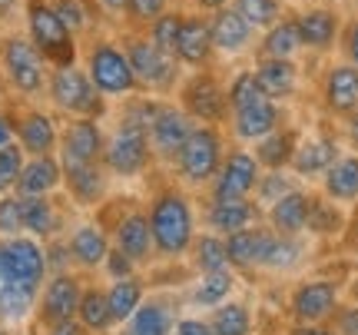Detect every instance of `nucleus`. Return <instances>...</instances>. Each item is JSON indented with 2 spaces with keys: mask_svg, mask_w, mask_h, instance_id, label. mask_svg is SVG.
Wrapping results in <instances>:
<instances>
[{
  "mask_svg": "<svg viewBox=\"0 0 358 335\" xmlns=\"http://www.w3.org/2000/svg\"><path fill=\"white\" fill-rule=\"evenodd\" d=\"M179 24H182V10H173V7H169V10H166V13H159V17H156V20H153L150 27H146L143 34H146V37L153 40L156 47H159V50L173 53V50H176V34H179Z\"/></svg>",
  "mask_w": 358,
  "mask_h": 335,
  "instance_id": "43",
  "label": "nucleus"
},
{
  "mask_svg": "<svg viewBox=\"0 0 358 335\" xmlns=\"http://www.w3.org/2000/svg\"><path fill=\"white\" fill-rule=\"evenodd\" d=\"M256 50L259 57H272V60H295V53L302 50V37H299L295 17H279L272 27H266Z\"/></svg>",
  "mask_w": 358,
  "mask_h": 335,
  "instance_id": "33",
  "label": "nucleus"
},
{
  "mask_svg": "<svg viewBox=\"0 0 358 335\" xmlns=\"http://www.w3.org/2000/svg\"><path fill=\"white\" fill-rule=\"evenodd\" d=\"M110 232L100 222H80L77 229L66 236L70 262H77L80 269H100L106 252H110Z\"/></svg>",
  "mask_w": 358,
  "mask_h": 335,
  "instance_id": "24",
  "label": "nucleus"
},
{
  "mask_svg": "<svg viewBox=\"0 0 358 335\" xmlns=\"http://www.w3.org/2000/svg\"><path fill=\"white\" fill-rule=\"evenodd\" d=\"M173 0H127V10H123V20L129 24V30H146L159 13L169 10Z\"/></svg>",
  "mask_w": 358,
  "mask_h": 335,
  "instance_id": "47",
  "label": "nucleus"
},
{
  "mask_svg": "<svg viewBox=\"0 0 358 335\" xmlns=\"http://www.w3.org/2000/svg\"><path fill=\"white\" fill-rule=\"evenodd\" d=\"M13 127H17V143L27 156H47L57 153L60 143V123L50 110L43 106H20L13 113Z\"/></svg>",
  "mask_w": 358,
  "mask_h": 335,
  "instance_id": "15",
  "label": "nucleus"
},
{
  "mask_svg": "<svg viewBox=\"0 0 358 335\" xmlns=\"http://www.w3.org/2000/svg\"><path fill=\"white\" fill-rule=\"evenodd\" d=\"M77 319L87 325L90 332H110V325H113V315H110L106 289H96V285L83 289V296H80V309H77Z\"/></svg>",
  "mask_w": 358,
  "mask_h": 335,
  "instance_id": "38",
  "label": "nucleus"
},
{
  "mask_svg": "<svg viewBox=\"0 0 358 335\" xmlns=\"http://www.w3.org/2000/svg\"><path fill=\"white\" fill-rule=\"evenodd\" d=\"M289 190H295V180L285 173V169H262V180H259V186H256V203L262 209L266 206H272L279 196H285Z\"/></svg>",
  "mask_w": 358,
  "mask_h": 335,
  "instance_id": "44",
  "label": "nucleus"
},
{
  "mask_svg": "<svg viewBox=\"0 0 358 335\" xmlns=\"http://www.w3.org/2000/svg\"><path fill=\"white\" fill-rule=\"evenodd\" d=\"M60 186H64V166H60L57 153L27 156L13 193L17 196H53Z\"/></svg>",
  "mask_w": 358,
  "mask_h": 335,
  "instance_id": "23",
  "label": "nucleus"
},
{
  "mask_svg": "<svg viewBox=\"0 0 358 335\" xmlns=\"http://www.w3.org/2000/svg\"><path fill=\"white\" fill-rule=\"evenodd\" d=\"M47 335H93L80 319H66V322L47 325Z\"/></svg>",
  "mask_w": 358,
  "mask_h": 335,
  "instance_id": "53",
  "label": "nucleus"
},
{
  "mask_svg": "<svg viewBox=\"0 0 358 335\" xmlns=\"http://www.w3.org/2000/svg\"><path fill=\"white\" fill-rule=\"evenodd\" d=\"M338 335H358V309H348L338 315Z\"/></svg>",
  "mask_w": 358,
  "mask_h": 335,
  "instance_id": "57",
  "label": "nucleus"
},
{
  "mask_svg": "<svg viewBox=\"0 0 358 335\" xmlns=\"http://www.w3.org/2000/svg\"><path fill=\"white\" fill-rule=\"evenodd\" d=\"M232 7L243 13L252 30H266L282 17V0H232Z\"/></svg>",
  "mask_w": 358,
  "mask_h": 335,
  "instance_id": "42",
  "label": "nucleus"
},
{
  "mask_svg": "<svg viewBox=\"0 0 358 335\" xmlns=\"http://www.w3.org/2000/svg\"><path fill=\"white\" fill-rule=\"evenodd\" d=\"M156 97H127L120 113H116L113 129L106 133L103 143V166L113 180H140L153 169V150L146 136V120L153 113Z\"/></svg>",
  "mask_w": 358,
  "mask_h": 335,
  "instance_id": "2",
  "label": "nucleus"
},
{
  "mask_svg": "<svg viewBox=\"0 0 358 335\" xmlns=\"http://www.w3.org/2000/svg\"><path fill=\"white\" fill-rule=\"evenodd\" d=\"M103 269L110 272V279H127V276H133L136 262H133L129 256H123L116 245H110V252H106V259H103Z\"/></svg>",
  "mask_w": 358,
  "mask_h": 335,
  "instance_id": "51",
  "label": "nucleus"
},
{
  "mask_svg": "<svg viewBox=\"0 0 358 335\" xmlns=\"http://www.w3.org/2000/svg\"><path fill=\"white\" fill-rule=\"evenodd\" d=\"M17 143V127H13V113L10 110H0V146Z\"/></svg>",
  "mask_w": 358,
  "mask_h": 335,
  "instance_id": "55",
  "label": "nucleus"
},
{
  "mask_svg": "<svg viewBox=\"0 0 358 335\" xmlns=\"http://www.w3.org/2000/svg\"><path fill=\"white\" fill-rule=\"evenodd\" d=\"M259 180H262V166L252 150L232 146L226 150L216 176L209 183V199H252Z\"/></svg>",
  "mask_w": 358,
  "mask_h": 335,
  "instance_id": "12",
  "label": "nucleus"
},
{
  "mask_svg": "<svg viewBox=\"0 0 358 335\" xmlns=\"http://www.w3.org/2000/svg\"><path fill=\"white\" fill-rule=\"evenodd\" d=\"M173 57L182 64V70H203V66L213 64L216 47H213V34H209V17L206 13L182 10V24H179Z\"/></svg>",
  "mask_w": 358,
  "mask_h": 335,
  "instance_id": "17",
  "label": "nucleus"
},
{
  "mask_svg": "<svg viewBox=\"0 0 358 335\" xmlns=\"http://www.w3.org/2000/svg\"><path fill=\"white\" fill-rule=\"evenodd\" d=\"M17 17H24V0H0V24L10 27Z\"/></svg>",
  "mask_w": 358,
  "mask_h": 335,
  "instance_id": "54",
  "label": "nucleus"
},
{
  "mask_svg": "<svg viewBox=\"0 0 358 335\" xmlns=\"http://www.w3.org/2000/svg\"><path fill=\"white\" fill-rule=\"evenodd\" d=\"M209 34H213L216 53H222V57H243V53L252 50L259 30H252L249 20L229 3V7H222V10H216L209 17Z\"/></svg>",
  "mask_w": 358,
  "mask_h": 335,
  "instance_id": "18",
  "label": "nucleus"
},
{
  "mask_svg": "<svg viewBox=\"0 0 358 335\" xmlns=\"http://www.w3.org/2000/svg\"><path fill=\"white\" fill-rule=\"evenodd\" d=\"M113 245L129 256L136 266L153 256V232H150V216L143 209H127L113 222Z\"/></svg>",
  "mask_w": 358,
  "mask_h": 335,
  "instance_id": "21",
  "label": "nucleus"
},
{
  "mask_svg": "<svg viewBox=\"0 0 358 335\" xmlns=\"http://www.w3.org/2000/svg\"><path fill=\"white\" fill-rule=\"evenodd\" d=\"M206 222H209L213 232L229 236V232H239V229H245V226H256L259 206L252 199H209Z\"/></svg>",
  "mask_w": 358,
  "mask_h": 335,
  "instance_id": "28",
  "label": "nucleus"
},
{
  "mask_svg": "<svg viewBox=\"0 0 358 335\" xmlns=\"http://www.w3.org/2000/svg\"><path fill=\"white\" fill-rule=\"evenodd\" d=\"M338 156H342V150H338L335 136H325V133H315V136H306V140L299 136V146H295L289 169L295 176H322Z\"/></svg>",
  "mask_w": 358,
  "mask_h": 335,
  "instance_id": "25",
  "label": "nucleus"
},
{
  "mask_svg": "<svg viewBox=\"0 0 358 335\" xmlns=\"http://www.w3.org/2000/svg\"><path fill=\"white\" fill-rule=\"evenodd\" d=\"M24 199V232L27 236H34L40 243H47L53 239L57 232H60V209L53 203L50 196H20Z\"/></svg>",
  "mask_w": 358,
  "mask_h": 335,
  "instance_id": "32",
  "label": "nucleus"
},
{
  "mask_svg": "<svg viewBox=\"0 0 358 335\" xmlns=\"http://www.w3.org/2000/svg\"><path fill=\"white\" fill-rule=\"evenodd\" d=\"M322 104L332 116H348L358 110V66L335 64L325 70L322 80Z\"/></svg>",
  "mask_w": 358,
  "mask_h": 335,
  "instance_id": "20",
  "label": "nucleus"
},
{
  "mask_svg": "<svg viewBox=\"0 0 358 335\" xmlns=\"http://www.w3.org/2000/svg\"><path fill=\"white\" fill-rule=\"evenodd\" d=\"M123 47H127L129 66L136 73L140 93H146V97H169V93H176L179 80H182V64L173 53L159 50L143 30H129L123 37Z\"/></svg>",
  "mask_w": 358,
  "mask_h": 335,
  "instance_id": "7",
  "label": "nucleus"
},
{
  "mask_svg": "<svg viewBox=\"0 0 358 335\" xmlns=\"http://www.w3.org/2000/svg\"><path fill=\"white\" fill-rule=\"evenodd\" d=\"M299 256H302V245L295 243V236H279V232H275V239H272V245H268V252H266L262 269H289V266L299 262Z\"/></svg>",
  "mask_w": 358,
  "mask_h": 335,
  "instance_id": "48",
  "label": "nucleus"
},
{
  "mask_svg": "<svg viewBox=\"0 0 358 335\" xmlns=\"http://www.w3.org/2000/svg\"><path fill=\"white\" fill-rule=\"evenodd\" d=\"M348 140H352V146H358V110L348 113Z\"/></svg>",
  "mask_w": 358,
  "mask_h": 335,
  "instance_id": "61",
  "label": "nucleus"
},
{
  "mask_svg": "<svg viewBox=\"0 0 358 335\" xmlns=\"http://www.w3.org/2000/svg\"><path fill=\"white\" fill-rule=\"evenodd\" d=\"M295 146H299V133L292 127H279L272 129L268 136H262L259 143H252V156L259 159L262 169H289Z\"/></svg>",
  "mask_w": 358,
  "mask_h": 335,
  "instance_id": "31",
  "label": "nucleus"
},
{
  "mask_svg": "<svg viewBox=\"0 0 358 335\" xmlns=\"http://www.w3.org/2000/svg\"><path fill=\"white\" fill-rule=\"evenodd\" d=\"M47 77H50V64L30 43L27 34L10 30L0 37V80L7 90L24 100H37L47 93Z\"/></svg>",
  "mask_w": 358,
  "mask_h": 335,
  "instance_id": "4",
  "label": "nucleus"
},
{
  "mask_svg": "<svg viewBox=\"0 0 358 335\" xmlns=\"http://www.w3.org/2000/svg\"><path fill=\"white\" fill-rule=\"evenodd\" d=\"M24 159H27V153L20 150V143H7V146H0V196L17 190V180H20Z\"/></svg>",
  "mask_w": 358,
  "mask_h": 335,
  "instance_id": "46",
  "label": "nucleus"
},
{
  "mask_svg": "<svg viewBox=\"0 0 358 335\" xmlns=\"http://www.w3.org/2000/svg\"><path fill=\"white\" fill-rule=\"evenodd\" d=\"M0 335H3V329H0Z\"/></svg>",
  "mask_w": 358,
  "mask_h": 335,
  "instance_id": "62",
  "label": "nucleus"
},
{
  "mask_svg": "<svg viewBox=\"0 0 358 335\" xmlns=\"http://www.w3.org/2000/svg\"><path fill=\"white\" fill-rule=\"evenodd\" d=\"M226 97H229V113L236 106H245L259 100V97H266L262 87H259V80L252 70H239V73H232V80L226 83Z\"/></svg>",
  "mask_w": 358,
  "mask_h": 335,
  "instance_id": "45",
  "label": "nucleus"
},
{
  "mask_svg": "<svg viewBox=\"0 0 358 335\" xmlns=\"http://www.w3.org/2000/svg\"><path fill=\"white\" fill-rule=\"evenodd\" d=\"M259 87L268 100H285L292 97L299 87V66L295 60H272V57H259V64L252 66Z\"/></svg>",
  "mask_w": 358,
  "mask_h": 335,
  "instance_id": "30",
  "label": "nucleus"
},
{
  "mask_svg": "<svg viewBox=\"0 0 358 335\" xmlns=\"http://www.w3.org/2000/svg\"><path fill=\"white\" fill-rule=\"evenodd\" d=\"M342 50H345L348 64L358 66V20H352V24L345 27V37H342Z\"/></svg>",
  "mask_w": 358,
  "mask_h": 335,
  "instance_id": "52",
  "label": "nucleus"
},
{
  "mask_svg": "<svg viewBox=\"0 0 358 335\" xmlns=\"http://www.w3.org/2000/svg\"><path fill=\"white\" fill-rule=\"evenodd\" d=\"M322 190L332 203H355L358 199V156H338L322 173Z\"/></svg>",
  "mask_w": 358,
  "mask_h": 335,
  "instance_id": "34",
  "label": "nucleus"
},
{
  "mask_svg": "<svg viewBox=\"0 0 358 335\" xmlns=\"http://www.w3.org/2000/svg\"><path fill=\"white\" fill-rule=\"evenodd\" d=\"M96 7H100V13H106V17H123V10H127V0H93Z\"/></svg>",
  "mask_w": 358,
  "mask_h": 335,
  "instance_id": "59",
  "label": "nucleus"
},
{
  "mask_svg": "<svg viewBox=\"0 0 358 335\" xmlns=\"http://www.w3.org/2000/svg\"><path fill=\"white\" fill-rule=\"evenodd\" d=\"M83 70L87 77L93 80V87L106 97V100H123V97H133L140 93L136 87V73L129 66L127 47L123 40L113 37H87V47H83Z\"/></svg>",
  "mask_w": 358,
  "mask_h": 335,
  "instance_id": "5",
  "label": "nucleus"
},
{
  "mask_svg": "<svg viewBox=\"0 0 358 335\" xmlns=\"http://www.w3.org/2000/svg\"><path fill=\"white\" fill-rule=\"evenodd\" d=\"M110 173L103 163H87V166H66L64 169V190L77 206H100L110 193Z\"/></svg>",
  "mask_w": 358,
  "mask_h": 335,
  "instance_id": "22",
  "label": "nucleus"
},
{
  "mask_svg": "<svg viewBox=\"0 0 358 335\" xmlns=\"http://www.w3.org/2000/svg\"><path fill=\"white\" fill-rule=\"evenodd\" d=\"M47 276V249L40 239L27 232L0 239V322H24L37 306Z\"/></svg>",
  "mask_w": 358,
  "mask_h": 335,
  "instance_id": "1",
  "label": "nucleus"
},
{
  "mask_svg": "<svg viewBox=\"0 0 358 335\" xmlns=\"http://www.w3.org/2000/svg\"><path fill=\"white\" fill-rule=\"evenodd\" d=\"M106 302H110V315H113V325H123L140 309L143 302V283L136 276H127V279H113V285L106 289Z\"/></svg>",
  "mask_w": 358,
  "mask_h": 335,
  "instance_id": "37",
  "label": "nucleus"
},
{
  "mask_svg": "<svg viewBox=\"0 0 358 335\" xmlns=\"http://www.w3.org/2000/svg\"><path fill=\"white\" fill-rule=\"evenodd\" d=\"M226 156V136L219 127H206V123H196L189 133V140L182 143L179 156L173 159V176H176L182 186H196V190H209V183L216 176L219 163Z\"/></svg>",
  "mask_w": 358,
  "mask_h": 335,
  "instance_id": "9",
  "label": "nucleus"
},
{
  "mask_svg": "<svg viewBox=\"0 0 358 335\" xmlns=\"http://www.w3.org/2000/svg\"><path fill=\"white\" fill-rule=\"evenodd\" d=\"M272 239H275V232L266 229V226H245V229H239V232H229V236H226L229 266H239V269L262 266Z\"/></svg>",
  "mask_w": 358,
  "mask_h": 335,
  "instance_id": "26",
  "label": "nucleus"
},
{
  "mask_svg": "<svg viewBox=\"0 0 358 335\" xmlns=\"http://www.w3.org/2000/svg\"><path fill=\"white\" fill-rule=\"evenodd\" d=\"M176 335H213V329H209V322H203V319H182V322L176 325Z\"/></svg>",
  "mask_w": 358,
  "mask_h": 335,
  "instance_id": "56",
  "label": "nucleus"
},
{
  "mask_svg": "<svg viewBox=\"0 0 358 335\" xmlns=\"http://www.w3.org/2000/svg\"><path fill=\"white\" fill-rule=\"evenodd\" d=\"M229 133L236 143H245V146H252L259 143L262 136H268L272 129L282 127V106L279 100H268V97H259L252 104L245 106H236L229 113Z\"/></svg>",
  "mask_w": 358,
  "mask_h": 335,
  "instance_id": "16",
  "label": "nucleus"
},
{
  "mask_svg": "<svg viewBox=\"0 0 358 335\" xmlns=\"http://www.w3.org/2000/svg\"><path fill=\"white\" fill-rule=\"evenodd\" d=\"M335 306H338V289L335 283H325V279H315V283H302L292 292V302H289V312L299 325H319L325 322L329 315H335Z\"/></svg>",
  "mask_w": 358,
  "mask_h": 335,
  "instance_id": "19",
  "label": "nucleus"
},
{
  "mask_svg": "<svg viewBox=\"0 0 358 335\" xmlns=\"http://www.w3.org/2000/svg\"><path fill=\"white\" fill-rule=\"evenodd\" d=\"M24 34L50 66L80 64V40L57 17L50 0H24Z\"/></svg>",
  "mask_w": 358,
  "mask_h": 335,
  "instance_id": "8",
  "label": "nucleus"
},
{
  "mask_svg": "<svg viewBox=\"0 0 358 335\" xmlns=\"http://www.w3.org/2000/svg\"><path fill=\"white\" fill-rule=\"evenodd\" d=\"M192 116L182 110L179 104L166 100V97H156L153 113L146 120V136H150V150H153V159L163 163V166H173V159L179 156L182 143L189 140L192 133Z\"/></svg>",
  "mask_w": 358,
  "mask_h": 335,
  "instance_id": "11",
  "label": "nucleus"
},
{
  "mask_svg": "<svg viewBox=\"0 0 358 335\" xmlns=\"http://www.w3.org/2000/svg\"><path fill=\"white\" fill-rule=\"evenodd\" d=\"M57 113H64L66 120H103L110 113V100L103 97L93 80L87 77V70L80 64L70 66H50V77H47V93H43Z\"/></svg>",
  "mask_w": 358,
  "mask_h": 335,
  "instance_id": "6",
  "label": "nucleus"
},
{
  "mask_svg": "<svg viewBox=\"0 0 358 335\" xmlns=\"http://www.w3.org/2000/svg\"><path fill=\"white\" fill-rule=\"evenodd\" d=\"M150 232H153V252L163 259H179L192 249L196 239V213L189 196L179 186H166L150 199Z\"/></svg>",
  "mask_w": 358,
  "mask_h": 335,
  "instance_id": "3",
  "label": "nucleus"
},
{
  "mask_svg": "<svg viewBox=\"0 0 358 335\" xmlns=\"http://www.w3.org/2000/svg\"><path fill=\"white\" fill-rule=\"evenodd\" d=\"M57 17L66 24V30L73 34L77 40L83 37H93V30H96V3L93 0H50Z\"/></svg>",
  "mask_w": 358,
  "mask_h": 335,
  "instance_id": "36",
  "label": "nucleus"
},
{
  "mask_svg": "<svg viewBox=\"0 0 358 335\" xmlns=\"http://www.w3.org/2000/svg\"><path fill=\"white\" fill-rule=\"evenodd\" d=\"M176 104L192 116V123H206V127H226L229 123V97H226V83L209 70H192L179 80L176 87Z\"/></svg>",
  "mask_w": 358,
  "mask_h": 335,
  "instance_id": "10",
  "label": "nucleus"
},
{
  "mask_svg": "<svg viewBox=\"0 0 358 335\" xmlns=\"http://www.w3.org/2000/svg\"><path fill=\"white\" fill-rule=\"evenodd\" d=\"M24 236V199L17 193L0 196V239Z\"/></svg>",
  "mask_w": 358,
  "mask_h": 335,
  "instance_id": "49",
  "label": "nucleus"
},
{
  "mask_svg": "<svg viewBox=\"0 0 358 335\" xmlns=\"http://www.w3.org/2000/svg\"><path fill=\"white\" fill-rule=\"evenodd\" d=\"M299 24V37H302V50H332L338 40V13L325 10V7H312V10L295 17Z\"/></svg>",
  "mask_w": 358,
  "mask_h": 335,
  "instance_id": "29",
  "label": "nucleus"
},
{
  "mask_svg": "<svg viewBox=\"0 0 358 335\" xmlns=\"http://www.w3.org/2000/svg\"><path fill=\"white\" fill-rule=\"evenodd\" d=\"M192 262H196V269H199V272L229 269L226 236H219V232H209V236H199V239H192Z\"/></svg>",
  "mask_w": 358,
  "mask_h": 335,
  "instance_id": "39",
  "label": "nucleus"
},
{
  "mask_svg": "<svg viewBox=\"0 0 358 335\" xmlns=\"http://www.w3.org/2000/svg\"><path fill=\"white\" fill-rule=\"evenodd\" d=\"M127 332L123 335H169L173 332V315H169V309L163 306V302H156V299H143L140 309L129 315L127 322Z\"/></svg>",
  "mask_w": 358,
  "mask_h": 335,
  "instance_id": "35",
  "label": "nucleus"
},
{
  "mask_svg": "<svg viewBox=\"0 0 358 335\" xmlns=\"http://www.w3.org/2000/svg\"><path fill=\"white\" fill-rule=\"evenodd\" d=\"M80 296H83V283L73 272H53L43 283L37 299V315L43 325H57L66 319H77Z\"/></svg>",
  "mask_w": 358,
  "mask_h": 335,
  "instance_id": "14",
  "label": "nucleus"
},
{
  "mask_svg": "<svg viewBox=\"0 0 358 335\" xmlns=\"http://www.w3.org/2000/svg\"><path fill=\"white\" fill-rule=\"evenodd\" d=\"M213 335H249L252 332V315L239 302H219L213 319H209Z\"/></svg>",
  "mask_w": 358,
  "mask_h": 335,
  "instance_id": "40",
  "label": "nucleus"
},
{
  "mask_svg": "<svg viewBox=\"0 0 358 335\" xmlns=\"http://www.w3.org/2000/svg\"><path fill=\"white\" fill-rule=\"evenodd\" d=\"M192 10L196 13H206V17H213L216 10H222V7H229L232 0H189Z\"/></svg>",
  "mask_w": 358,
  "mask_h": 335,
  "instance_id": "58",
  "label": "nucleus"
},
{
  "mask_svg": "<svg viewBox=\"0 0 358 335\" xmlns=\"http://www.w3.org/2000/svg\"><path fill=\"white\" fill-rule=\"evenodd\" d=\"M338 222H342L338 209L329 206V203H322V199H312L306 229H312V232H335V229H338Z\"/></svg>",
  "mask_w": 358,
  "mask_h": 335,
  "instance_id": "50",
  "label": "nucleus"
},
{
  "mask_svg": "<svg viewBox=\"0 0 358 335\" xmlns=\"http://www.w3.org/2000/svg\"><path fill=\"white\" fill-rule=\"evenodd\" d=\"M103 143H106V129L103 120H66L60 127V143H57V159L60 166H87V163H103Z\"/></svg>",
  "mask_w": 358,
  "mask_h": 335,
  "instance_id": "13",
  "label": "nucleus"
},
{
  "mask_svg": "<svg viewBox=\"0 0 358 335\" xmlns=\"http://www.w3.org/2000/svg\"><path fill=\"white\" fill-rule=\"evenodd\" d=\"M232 285H236V279H232L229 269L203 272V283L196 285V292H192V302H196V306H213V309H216L219 302H226V299H229Z\"/></svg>",
  "mask_w": 358,
  "mask_h": 335,
  "instance_id": "41",
  "label": "nucleus"
},
{
  "mask_svg": "<svg viewBox=\"0 0 358 335\" xmlns=\"http://www.w3.org/2000/svg\"><path fill=\"white\" fill-rule=\"evenodd\" d=\"M308 206H312V196L302 193L299 186L289 190V193L279 196L272 206H266L268 229L279 232V236H299L308 222Z\"/></svg>",
  "mask_w": 358,
  "mask_h": 335,
  "instance_id": "27",
  "label": "nucleus"
},
{
  "mask_svg": "<svg viewBox=\"0 0 358 335\" xmlns=\"http://www.w3.org/2000/svg\"><path fill=\"white\" fill-rule=\"evenodd\" d=\"M289 335H338V332H332V329H319V325H299V329H292Z\"/></svg>",
  "mask_w": 358,
  "mask_h": 335,
  "instance_id": "60",
  "label": "nucleus"
}]
</instances>
